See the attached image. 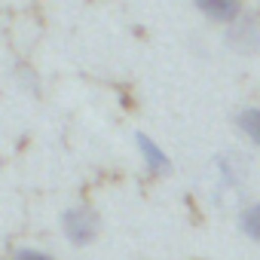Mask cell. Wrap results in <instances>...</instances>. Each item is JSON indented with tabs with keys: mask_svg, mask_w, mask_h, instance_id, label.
Listing matches in <instances>:
<instances>
[{
	"mask_svg": "<svg viewBox=\"0 0 260 260\" xmlns=\"http://www.w3.org/2000/svg\"><path fill=\"white\" fill-rule=\"evenodd\" d=\"M135 150H138V156L150 175H172L175 162L156 138H150L147 132H135Z\"/></svg>",
	"mask_w": 260,
	"mask_h": 260,
	"instance_id": "obj_4",
	"label": "cell"
},
{
	"mask_svg": "<svg viewBox=\"0 0 260 260\" xmlns=\"http://www.w3.org/2000/svg\"><path fill=\"white\" fill-rule=\"evenodd\" d=\"M223 40L236 55H257L260 52V16L245 10L230 28H223Z\"/></svg>",
	"mask_w": 260,
	"mask_h": 260,
	"instance_id": "obj_3",
	"label": "cell"
},
{
	"mask_svg": "<svg viewBox=\"0 0 260 260\" xmlns=\"http://www.w3.org/2000/svg\"><path fill=\"white\" fill-rule=\"evenodd\" d=\"M193 7L205 22H211L217 28H230L245 13L242 0H193Z\"/></svg>",
	"mask_w": 260,
	"mask_h": 260,
	"instance_id": "obj_5",
	"label": "cell"
},
{
	"mask_svg": "<svg viewBox=\"0 0 260 260\" xmlns=\"http://www.w3.org/2000/svg\"><path fill=\"white\" fill-rule=\"evenodd\" d=\"M0 166H4V159H0Z\"/></svg>",
	"mask_w": 260,
	"mask_h": 260,
	"instance_id": "obj_10",
	"label": "cell"
},
{
	"mask_svg": "<svg viewBox=\"0 0 260 260\" xmlns=\"http://www.w3.org/2000/svg\"><path fill=\"white\" fill-rule=\"evenodd\" d=\"M233 125H236V132L260 150V104H245L233 113Z\"/></svg>",
	"mask_w": 260,
	"mask_h": 260,
	"instance_id": "obj_6",
	"label": "cell"
},
{
	"mask_svg": "<svg viewBox=\"0 0 260 260\" xmlns=\"http://www.w3.org/2000/svg\"><path fill=\"white\" fill-rule=\"evenodd\" d=\"M236 226H239V233H242L248 242L260 245V199H251V202H245V205L239 208Z\"/></svg>",
	"mask_w": 260,
	"mask_h": 260,
	"instance_id": "obj_7",
	"label": "cell"
},
{
	"mask_svg": "<svg viewBox=\"0 0 260 260\" xmlns=\"http://www.w3.org/2000/svg\"><path fill=\"white\" fill-rule=\"evenodd\" d=\"M214 178H217V193H242L248 178H251V162L242 150H223L214 156Z\"/></svg>",
	"mask_w": 260,
	"mask_h": 260,
	"instance_id": "obj_2",
	"label": "cell"
},
{
	"mask_svg": "<svg viewBox=\"0 0 260 260\" xmlns=\"http://www.w3.org/2000/svg\"><path fill=\"white\" fill-rule=\"evenodd\" d=\"M10 260H55L49 251H40V248H16L13 254H10Z\"/></svg>",
	"mask_w": 260,
	"mask_h": 260,
	"instance_id": "obj_8",
	"label": "cell"
},
{
	"mask_svg": "<svg viewBox=\"0 0 260 260\" xmlns=\"http://www.w3.org/2000/svg\"><path fill=\"white\" fill-rule=\"evenodd\" d=\"M58 226H61V236L74 248H89L101 236V214L89 202H77V205H68L61 211Z\"/></svg>",
	"mask_w": 260,
	"mask_h": 260,
	"instance_id": "obj_1",
	"label": "cell"
},
{
	"mask_svg": "<svg viewBox=\"0 0 260 260\" xmlns=\"http://www.w3.org/2000/svg\"><path fill=\"white\" fill-rule=\"evenodd\" d=\"M16 80H19V83H25L31 92H37V89H40V83H37V74H34L28 64H19V74H16Z\"/></svg>",
	"mask_w": 260,
	"mask_h": 260,
	"instance_id": "obj_9",
	"label": "cell"
}]
</instances>
